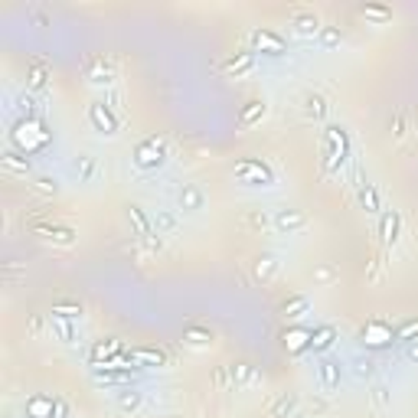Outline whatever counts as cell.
Listing matches in <instances>:
<instances>
[{
    "label": "cell",
    "instance_id": "1",
    "mask_svg": "<svg viewBox=\"0 0 418 418\" xmlns=\"http://www.w3.org/2000/svg\"><path fill=\"white\" fill-rule=\"evenodd\" d=\"M350 161V134L340 124H327L321 140V167L327 177L340 173V167Z\"/></svg>",
    "mask_w": 418,
    "mask_h": 418
},
{
    "label": "cell",
    "instance_id": "2",
    "mask_svg": "<svg viewBox=\"0 0 418 418\" xmlns=\"http://www.w3.org/2000/svg\"><path fill=\"white\" fill-rule=\"evenodd\" d=\"M10 138H13V144H17V147L26 154V157L49 147V131H46L43 118H33V121L30 118H20L17 124H13Z\"/></svg>",
    "mask_w": 418,
    "mask_h": 418
},
{
    "label": "cell",
    "instance_id": "3",
    "mask_svg": "<svg viewBox=\"0 0 418 418\" xmlns=\"http://www.w3.org/2000/svg\"><path fill=\"white\" fill-rule=\"evenodd\" d=\"M232 177H236L242 186H275V170H271L265 161H258V157H242V161H236Z\"/></svg>",
    "mask_w": 418,
    "mask_h": 418
},
{
    "label": "cell",
    "instance_id": "4",
    "mask_svg": "<svg viewBox=\"0 0 418 418\" xmlns=\"http://www.w3.org/2000/svg\"><path fill=\"white\" fill-rule=\"evenodd\" d=\"M163 161H167V144H163V138H157V134L140 140L138 147H134V167H138V170H157Z\"/></svg>",
    "mask_w": 418,
    "mask_h": 418
},
{
    "label": "cell",
    "instance_id": "5",
    "mask_svg": "<svg viewBox=\"0 0 418 418\" xmlns=\"http://www.w3.org/2000/svg\"><path fill=\"white\" fill-rule=\"evenodd\" d=\"M88 124H92L98 134L111 138V134H118L121 118L111 111V105H105V102H92V105H88Z\"/></svg>",
    "mask_w": 418,
    "mask_h": 418
},
{
    "label": "cell",
    "instance_id": "6",
    "mask_svg": "<svg viewBox=\"0 0 418 418\" xmlns=\"http://www.w3.org/2000/svg\"><path fill=\"white\" fill-rule=\"evenodd\" d=\"M252 53H262V56H271V59H278V56L288 53V43H284V36L275 30H255L252 33Z\"/></svg>",
    "mask_w": 418,
    "mask_h": 418
},
{
    "label": "cell",
    "instance_id": "7",
    "mask_svg": "<svg viewBox=\"0 0 418 418\" xmlns=\"http://www.w3.org/2000/svg\"><path fill=\"white\" fill-rule=\"evenodd\" d=\"M360 337H363V344L369 346V350H379V346L396 344V330H392L386 321H369L363 330H360Z\"/></svg>",
    "mask_w": 418,
    "mask_h": 418
},
{
    "label": "cell",
    "instance_id": "8",
    "mask_svg": "<svg viewBox=\"0 0 418 418\" xmlns=\"http://www.w3.org/2000/svg\"><path fill=\"white\" fill-rule=\"evenodd\" d=\"M86 79L92 86H111L115 82V72H111V63H108L102 53L88 56L86 59Z\"/></svg>",
    "mask_w": 418,
    "mask_h": 418
},
{
    "label": "cell",
    "instance_id": "9",
    "mask_svg": "<svg viewBox=\"0 0 418 418\" xmlns=\"http://www.w3.org/2000/svg\"><path fill=\"white\" fill-rule=\"evenodd\" d=\"M340 376H344V363L333 360V356H321V363H317V379H321L323 392H333V389L340 386Z\"/></svg>",
    "mask_w": 418,
    "mask_h": 418
},
{
    "label": "cell",
    "instance_id": "10",
    "mask_svg": "<svg viewBox=\"0 0 418 418\" xmlns=\"http://www.w3.org/2000/svg\"><path fill=\"white\" fill-rule=\"evenodd\" d=\"M33 232L36 236L49 239L56 246H72L75 242V229L72 225H59V223H33Z\"/></svg>",
    "mask_w": 418,
    "mask_h": 418
},
{
    "label": "cell",
    "instance_id": "11",
    "mask_svg": "<svg viewBox=\"0 0 418 418\" xmlns=\"http://www.w3.org/2000/svg\"><path fill=\"white\" fill-rule=\"evenodd\" d=\"M271 225L278 229L281 236H294L300 229H307V216L300 213V209H278V216L271 219Z\"/></svg>",
    "mask_w": 418,
    "mask_h": 418
},
{
    "label": "cell",
    "instance_id": "12",
    "mask_svg": "<svg viewBox=\"0 0 418 418\" xmlns=\"http://www.w3.org/2000/svg\"><path fill=\"white\" fill-rule=\"evenodd\" d=\"M311 333L314 330H304V327H291V330L281 333V344H284V350H288L291 356H300L311 350Z\"/></svg>",
    "mask_w": 418,
    "mask_h": 418
},
{
    "label": "cell",
    "instance_id": "13",
    "mask_svg": "<svg viewBox=\"0 0 418 418\" xmlns=\"http://www.w3.org/2000/svg\"><path fill=\"white\" fill-rule=\"evenodd\" d=\"M56 402L59 399H53V396H30L26 399V405H23V415L26 418H56Z\"/></svg>",
    "mask_w": 418,
    "mask_h": 418
},
{
    "label": "cell",
    "instance_id": "14",
    "mask_svg": "<svg viewBox=\"0 0 418 418\" xmlns=\"http://www.w3.org/2000/svg\"><path fill=\"white\" fill-rule=\"evenodd\" d=\"M124 350H121V340L118 337H105V340H98L95 346H92V353H88V360H92V366H102V363H111L115 356H121Z\"/></svg>",
    "mask_w": 418,
    "mask_h": 418
},
{
    "label": "cell",
    "instance_id": "15",
    "mask_svg": "<svg viewBox=\"0 0 418 418\" xmlns=\"http://www.w3.org/2000/svg\"><path fill=\"white\" fill-rule=\"evenodd\" d=\"M203 203H206V196H203V190H200L196 183H186L180 193H177V206H180L183 213H200Z\"/></svg>",
    "mask_w": 418,
    "mask_h": 418
},
{
    "label": "cell",
    "instance_id": "16",
    "mask_svg": "<svg viewBox=\"0 0 418 418\" xmlns=\"http://www.w3.org/2000/svg\"><path fill=\"white\" fill-rule=\"evenodd\" d=\"M0 167L7 173H13V177H26V173H33V161L26 157V154H20V150H7L3 157H0Z\"/></svg>",
    "mask_w": 418,
    "mask_h": 418
},
{
    "label": "cell",
    "instance_id": "17",
    "mask_svg": "<svg viewBox=\"0 0 418 418\" xmlns=\"http://www.w3.org/2000/svg\"><path fill=\"white\" fill-rule=\"evenodd\" d=\"M255 59H258V56L252 53V49L229 56V59L223 63V72L225 75H236V79H239V75H246V72H252V69H255Z\"/></svg>",
    "mask_w": 418,
    "mask_h": 418
},
{
    "label": "cell",
    "instance_id": "18",
    "mask_svg": "<svg viewBox=\"0 0 418 418\" xmlns=\"http://www.w3.org/2000/svg\"><path fill=\"white\" fill-rule=\"evenodd\" d=\"M128 360L134 366H167L170 363L163 350H150V346H134V350H128Z\"/></svg>",
    "mask_w": 418,
    "mask_h": 418
},
{
    "label": "cell",
    "instance_id": "19",
    "mask_svg": "<svg viewBox=\"0 0 418 418\" xmlns=\"http://www.w3.org/2000/svg\"><path fill=\"white\" fill-rule=\"evenodd\" d=\"M216 333L209 327H200V323H190L186 330H183V344L193 346V350H206V346H213Z\"/></svg>",
    "mask_w": 418,
    "mask_h": 418
},
{
    "label": "cell",
    "instance_id": "20",
    "mask_svg": "<svg viewBox=\"0 0 418 418\" xmlns=\"http://www.w3.org/2000/svg\"><path fill=\"white\" fill-rule=\"evenodd\" d=\"M278 268H281V262H278V255H271V252H265V255H258L255 258V265H252V275H255L262 284H268L275 275H278Z\"/></svg>",
    "mask_w": 418,
    "mask_h": 418
},
{
    "label": "cell",
    "instance_id": "21",
    "mask_svg": "<svg viewBox=\"0 0 418 418\" xmlns=\"http://www.w3.org/2000/svg\"><path fill=\"white\" fill-rule=\"evenodd\" d=\"M291 26H294L298 36H317V33H321V20H317L314 10H298L291 17Z\"/></svg>",
    "mask_w": 418,
    "mask_h": 418
},
{
    "label": "cell",
    "instance_id": "22",
    "mask_svg": "<svg viewBox=\"0 0 418 418\" xmlns=\"http://www.w3.org/2000/svg\"><path fill=\"white\" fill-rule=\"evenodd\" d=\"M379 232H383V242H386L389 248L399 242V232H402V216H399V209H389V213H383V225H379Z\"/></svg>",
    "mask_w": 418,
    "mask_h": 418
},
{
    "label": "cell",
    "instance_id": "23",
    "mask_svg": "<svg viewBox=\"0 0 418 418\" xmlns=\"http://www.w3.org/2000/svg\"><path fill=\"white\" fill-rule=\"evenodd\" d=\"M46 86H49V65L43 59H33L30 72H26V88L30 92H46Z\"/></svg>",
    "mask_w": 418,
    "mask_h": 418
},
{
    "label": "cell",
    "instance_id": "24",
    "mask_svg": "<svg viewBox=\"0 0 418 418\" xmlns=\"http://www.w3.org/2000/svg\"><path fill=\"white\" fill-rule=\"evenodd\" d=\"M333 344H337V327H333V323H323V327H317V330L311 333V350L314 353H327Z\"/></svg>",
    "mask_w": 418,
    "mask_h": 418
},
{
    "label": "cell",
    "instance_id": "25",
    "mask_svg": "<svg viewBox=\"0 0 418 418\" xmlns=\"http://www.w3.org/2000/svg\"><path fill=\"white\" fill-rule=\"evenodd\" d=\"M327 111H330V105H327V98H323L321 92H307V95H304V115L311 121H323Z\"/></svg>",
    "mask_w": 418,
    "mask_h": 418
},
{
    "label": "cell",
    "instance_id": "26",
    "mask_svg": "<svg viewBox=\"0 0 418 418\" xmlns=\"http://www.w3.org/2000/svg\"><path fill=\"white\" fill-rule=\"evenodd\" d=\"M49 330L59 337V344H65V346L79 344V333H75L72 321H65V317H56V314H49Z\"/></svg>",
    "mask_w": 418,
    "mask_h": 418
},
{
    "label": "cell",
    "instance_id": "27",
    "mask_svg": "<svg viewBox=\"0 0 418 418\" xmlns=\"http://www.w3.org/2000/svg\"><path fill=\"white\" fill-rule=\"evenodd\" d=\"M229 379H232V389L239 386H248V383H255L258 373L252 363H229Z\"/></svg>",
    "mask_w": 418,
    "mask_h": 418
},
{
    "label": "cell",
    "instance_id": "28",
    "mask_svg": "<svg viewBox=\"0 0 418 418\" xmlns=\"http://www.w3.org/2000/svg\"><path fill=\"white\" fill-rule=\"evenodd\" d=\"M307 307H311V300L304 298V294H291V298H284L278 304V311H281V317H300V314H307Z\"/></svg>",
    "mask_w": 418,
    "mask_h": 418
},
{
    "label": "cell",
    "instance_id": "29",
    "mask_svg": "<svg viewBox=\"0 0 418 418\" xmlns=\"http://www.w3.org/2000/svg\"><path fill=\"white\" fill-rule=\"evenodd\" d=\"M294 408H298V396H294V392H281V396L275 399V405L268 408V418H291Z\"/></svg>",
    "mask_w": 418,
    "mask_h": 418
},
{
    "label": "cell",
    "instance_id": "30",
    "mask_svg": "<svg viewBox=\"0 0 418 418\" xmlns=\"http://www.w3.org/2000/svg\"><path fill=\"white\" fill-rule=\"evenodd\" d=\"M128 219H131V225H134L138 239H140V236H150V232H157V229H154V223L147 219V213H144V209H140L138 203H131V206H128Z\"/></svg>",
    "mask_w": 418,
    "mask_h": 418
},
{
    "label": "cell",
    "instance_id": "31",
    "mask_svg": "<svg viewBox=\"0 0 418 418\" xmlns=\"http://www.w3.org/2000/svg\"><path fill=\"white\" fill-rule=\"evenodd\" d=\"M265 111H268V105H265V102H248L246 108H242V115H239V124H242V128H252V124H255V121H262L265 118Z\"/></svg>",
    "mask_w": 418,
    "mask_h": 418
},
{
    "label": "cell",
    "instance_id": "32",
    "mask_svg": "<svg viewBox=\"0 0 418 418\" xmlns=\"http://www.w3.org/2000/svg\"><path fill=\"white\" fill-rule=\"evenodd\" d=\"M140 405H144V396L140 392H134V389H124L118 396V408L124 412V415H134V412H140Z\"/></svg>",
    "mask_w": 418,
    "mask_h": 418
},
{
    "label": "cell",
    "instance_id": "33",
    "mask_svg": "<svg viewBox=\"0 0 418 418\" xmlns=\"http://www.w3.org/2000/svg\"><path fill=\"white\" fill-rule=\"evenodd\" d=\"M360 206H363L366 213H379L383 206H379V193H376V186H369V183H360Z\"/></svg>",
    "mask_w": 418,
    "mask_h": 418
},
{
    "label": "cell",
    "instance_id": "34",
    "mask_svg": "<svg viewBox=\"0 0 418 418\" xmlns=\"http://www.w3.org/2000/svg\"><path fill=\"white\" fill-rule=\"evenodd\" d=\"M360 13H363L366 20H373V23H389V20H392V10L383 7V3H363Z\"/></svg>",
    "mask_w": 418,
    "mask_h": 418
},
{
    "label": "cell",
    "instance_id": "35",
    "mask_svg": "<svg viewBox=\"0 0 418 418\" xmlns=\"http://www.w3.org/2000/svg\"><path fill=\"white\" fill-rule=\"evenodd\" d=\"M75 177H79V183H88L95 177V157H92V154H82V157L75 161Z\"/></svg>",
    "mask_w": 418,
    "mask_h": 418
},
{
    "label": "cell",
    "instance_id": "36",
    "mask_svg": "<svg viewBox=\"0 0 418 418\" xmlns=\"http://www.w3.org/2000/svg\"><path fill=\"white\" fill-rule=\"evenodd\" d=\"M415 340H418V317L399 323L396 327V344H415Z\"/></svg>",
    "mask_w": 418,
    "mask_h": 418
},
{
    "label": "cell",
    "instance_id": "37",
    "mask_svg": "<svg viewBox=\"0 0 418 418\" xmlns=\"http://www.w3.org/2000/svg\"><path fill=\"white\" fill-rule=\"evenodd\" d=\"M317 40H321L323 49H333V46H340V40H344V33H340V26H321V33H317Z\"/></svg>",
    "mask_w": 418,
    "mask_h": 418
},
{
    "label": "cell",
    "instance_id": "38",
    "mask_svg": "<svg viewBox=\"0 0 418 418\" xmlns=\"http://www.w3.org/2000/svg\"><path fill=\"white\" fill-rule=\"evenodd\" d=\"M353 373L360 376V379H373V376H376V360H373V356H356V360H353Z\"/></svg>",
    "mask_w": 418,
    "mask_h": 418
},
{
    "label": "cell",
    "instance_id": "39",
    "mask_svg": "<svg viewBox=\"0 0 418 418\" xmlns=\"http://www.w3.org/2000/svg\"><path fill=\"white\" fill-rule=\"evenodd\" d=\"M389 402H392V392H389V386H386V383H376V386H373V405L379 408V412H386Z\"/></svg>",
    "mask_w": 418,
    "mask_h": 418
},
{
    "label": "cell",
    "instance_id": "40",
    "mask_svg": "<svg viewBox=\"0 0 418 418\" xmlns=\"http://www.w3.org/2000/svg\"><path fill=\"white\" fill-rule=\"evenodd\" d=\"M20 115L23 118H40V115H43V111H40V102H36V98L33 95H20Z\"/></svg>",
    "mask_w": 418,
    "mask_h": 418
},
{
    "label": "cell",
    "instance_id": "41",
    "mask_svg": "<svg viewBox=\"0 0 418 418\" xmlns=\"http://www.w3.org/2000/svg\"><path fill=\"white\" fill-rule=\"evenodd\" d=\"M53 314L56 317H65V321H79L82 317V304H56Z\"/></svg>",
    "mask_w": 418,
    "mask_h": 418
},
{
    "label": "cell",
    "instance_id": "42",
    "mask_svg": "<svg viewBox=\"0 0 418 418\" xmlns=\"http://www.w3.org/2000/svg\"><path fill=\"white\" fill-rule=\"evenodd\" d=\"M246 225L255 229V232H265V229H268V216L262 213V209H252V213L246 216Z\"/></svg>",
    "mask_w": 418,
    "mask_h": 418
},
{
    "label": "cell",
    "instance_id": "43",
    "mask_svg": "<svg viewBox=\"0 0 418 418\" xmlns=\"http://www.w3.org/2000/svg\"><path fill=\"white\" fill-rule=\"evenodd\" d=\"M154 225H157V232H173V229H177V216L161 209V213L154 216Z\"/></svg>",
    "mask_w": 418,
    "mask_h": 418
},
{
    "label": "cell",
    "instance_id": "44",
    "mask_svg": "<svg viewBox=\"0 0 418 418\" xmlns=\"http://www.w3.org/2000/svg\"><path fill=\"white\" fill-rule=\"evenodd\" d=\"M213 379H216V389H219V392H232V379H229V366H216Z\"/></svg>",
    "mask_w": 418,
    "mask_h": 418
},
{
    "label": "cell",
    "instance_id": "45",
    "mask_svg": "<svg viewBox=\"0 0 418 418\" xmlns=\"http://www.w3.org/2000/svg\"><path fill=\"white\" fill-rule=\"evenodd\" d=\"M33 186H36V193H43V196H56V193H59V183H56L53 177H36Z\"/></svg>",
    "mask_w": 418,
    "mask_h": 418
},
{
    "label": "cell",
    "instance_id": "46",
    "mask_svg": "<svg viewBox=\"0 0 418 418\" xmlns=\"http://www.w3.org/2000/svg\"><path fill=\"white\" fill-rule=\"evenodd\" d=\"M389 131H392V138H405V115H402V111H399L396 118L389 121Z\"/></svg>",
    "mask_w": 418,
    "mask_h": 418
},
{
    "label": "cell",
    "instance_id": "47",
    "mask_svg": "<svg viewBox=\"0 0 418 418\" xmlns=\"http://www.w3.org/2000/svg\"><path fill=\"white\" fill-rule=\"evenodd\" d=\"M140 242H144V248H147V252H161V248H163L161 232H150V236H140Z\"/></svg>",
    "mask_w": 418,
    "mask_h": 418
},
{
    "label": "cell",
    "instance_id": "48",
    "mask_svg": "<svg viewBox=\"0 0 418 418\" xmlns=\"http://www.w3.org/2000/svg\"><path fill=\"white\" fill-rule=\"evenodd\" d=\"M333 278H337V271H333L330 265H323V268L314 271V281H321V284H327V281H333Z\"/></svg>",
    "mask_w": 418,
    "mask_h": 418
},
{
    "label": "cell",
    "instance_id": "49",
    "mask_svg": "<svg viewBox=\"0 0 418 418\" xmlns=\"http://www.w3.org/2000/svg\"><path fill=\"white\" fill-rule=\"evenodd\" d=\"M30 333H33V337H40V333H43V317H40V314H33V317H30Z\"/></svg>",
    "mask_w": 418,
    "mask_h": 418
},
{
    "label": "cell",
    "instance_id": "50",
    "mask_svg": "<svg viewBox=\"0 0 418 418\" xmlns=\"http://www.w3.org/2000/svg\"><path fill=\"white\" fill-rule=\"evenodd\" d=\"M30 20L36 23V26H49V17H46L43 10H30Z\"/></svg>",
    "mask_w": 418,
    "mask_h": 418
},
{
    "label": "cell",
    "instance_id": "51",
    "mask_svg": "<svg viewBox=\"0 0 418 418\" xmlns=\"http://www.w3.org/2000/svg\"><path fill=\"white\" fill-rule=\"evenodd\" d=\"M56 418H69V405H65L63 399L56 402Z\"/></svg>",
    "mask_w": 418,
    "mask_h": 418
},
{
    "label": "cell",
    "instance_id": "52",
    "mask_svg": "<svg viewBox=\"0 0 418 418\" xmlns=\"http://www.w3.org/2000/svg\"><path fill=\"white\" fill-rule=\"evenodd\" d=\"M405 356H408V360H412V363H418V340H415V344H408Z\"/></svg>",
    "mask_w": 418,
    "mask_h": 418
},
{
    "label": "cell",
    "instance_id": "53",
    "mask_svg": "<svg viewBox=\"0 0 418 418\" xmlns=\"http://www.w3.org/2000/svg\"><path fill=\"white\" fill-rule=\"evenodd\" d=\"M170 418H186V415H170Z\"/></svg>",
    "mask_w": 418,
    "mask_h": 418
},
{
    "label": "cell",
    "instance_id": "54",
    "mask_svg": "<svg viewBox=\"0 0 418 418\" xmlns=\"http://www.w3.org/2000/svg\"><path fill=\"white\" fill-rule=\"evenodd\" d=\"M291 418H298V415H291Z\"/></svg>",
    "mask_w": 418,
    "mask_h": 418
},
{
    "label": "cell",
    "instance_id": "55",
    "mask_svg": "<svg viewBox=\"0 0 418 418\" xmlns=\"http://www.w3.org/2000/svg\"><path fill=\"white\" fill-rule=\"evenodd\" d=\"M7 418H13V415H7Z\"/></svg>",
    "mask_w": 418,
    "mask_h": 418
}]
</instances>
